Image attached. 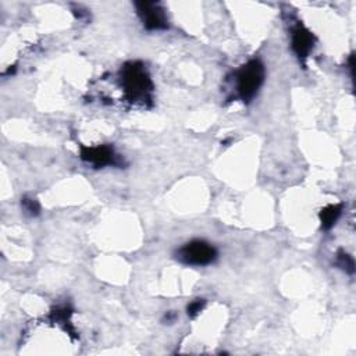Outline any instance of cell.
Returning a JSON list of instances; mask_svg holds the SVG:
<instances>
[{"mask_svg": "<svg viewBox=\"0 0 356 356\" xmlns=\"http://www.w3.org/2000/svg\"><path fill=\"white\" fill-rule=\"evenodd\" d=\"M121 81L129 100H147L152 92V81L140 63H127L121 68Z\"/></svg>", "mask_w": 356, "mask_h": 356, "instance_id": "6da1fadb", "label": "cell"}, {"mask_svg": "<svg viewBox=\"0 0 356 356\" xmlns=\"http://www.w3.org/2000/svg\"><path fill=\"white\" fill-rule=\"evenodd\" d=\"M264 81V65L260 60H250L235 74L236 93L241 100L249 102L259 92Z\"/></svg>", "mask_w": 356, "mask_h": 356, "instance_id": "7a4b0ae2", "label": "cell"}, {"mask_svg": "<svg viewBox=\"0 0 356 356\" xmlns=\"http://www.w3.org/2000/svg\"><path fill=\"white\" fill-rule=\"evenodd\" d=\"M177 259L189 266H206L217 259V250L213 245L196 239L185 243L177 252Z\"/></svg>", "mask_w": 356, "mask_h": 356, "instance_id": "3957f363", "label": "cell"}, {"mask_svg": "<svg viewBox=\"0 0 356 356\" xmlns=\"http://www.w3.org/2000/svg\"><path fill=\"white\" fill-rule=\"evenodd\" d=\"M138 14L143 22V26L149 31H159L168 28L167 17L159 3L138 1L135 3Z\"/></svg>", "mask_w": 356, "mask_h": 356, "instance_id": "277c9868", "label": "cell"}, {"mask_svg": "<svg viewBox=\"0 0 356 356\" xmlns=\"http://www.w3.org/2000/svg\"><path fill=\"white\" fill-rule=\"evenodd\" d=\"M81 159L96 167H102L107 164H120L118 156L115 154L114 149L108 145L81 146Z\"/></svg>", "mask_w": 356, "mask_h": 356, "instance_id": "5b68a950", "label": "cell"}, {"mask_svg": "<svg viewBox=\"0 0 356 356\" xmlns=\"http://www.w3.org/2000/svg\"><path fill=\"white\" fill-rule=\"evenodd\" d=\"M314 38L312 32L302 24H298L292 29V49L299 58H306L313 49Z\"/></svg>", "mask_w": 356, "mask_h": 356, "instance_id": "8992f818", "label": "cell"}, {"mask_svg": "<svg viewBox=\"0 0 356 356\" xmlns=\"http://www.w3.org/2000/svg\"><path fill=\"white\" fill-rule=\"evenodd\" d=\"M341 211H342V206L341 204H330V206L324 207L320 211L321 228L323 229L331 228L335 224V221L338 220V217L341 216Z\"/></svg>", "mask_w": 356, "mask_h": 356, "instance_id": "52a82bcc", "label": "cell"}, {"mask_svg": "<svg viewBox=\"0 0 356 356\" xmlns=\"http://www.w3.org/2000/svg\"><path fill=\"white\" fill-rule=\"evenodd\" d=\"M337 266L349 274H352L355 271V261H353L352 256H349L343 250H339L337 254Z\"/></svg>", "mask_w": 356, "mask_h": 356, "instance_id": "ba28073f", "label": "cell"}, {"mask_svg": "<svg viewBox=\"0 0 356 356\" xmlns=\"http://www.w3.org/2000/svg\"><path fill=\"white\" fill-rule=\"evenodd\" d=\"M22 207L29 216H36L39 214V210H40L39 203L35 199H29V197L22 199Z\"/></svg>", "mask_w": 356, "mask_h": 356, "instance_id": "9c48e42d", "label": "cell"}, {"mask_svg": "<svg viewBox=\"0 0 356 356\" xmlns=\"http://www.w3.org/2000/svg\"><path fill=\"white\" fill-rule=\"evenodd\" d=\"M204 303H206V302H204L203 299H196V300H193L192 303H189L188 307H186L188 316H189V317L197 316V314L202 312V309L204 307Z\"/></svg>", "mask_w": 356, "mask_h": 356, "instance_id": "30bf717a", "label": "cell"}]
</instances>
